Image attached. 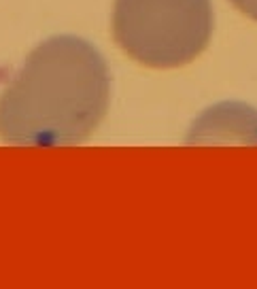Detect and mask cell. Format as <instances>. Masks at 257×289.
Wrapping results in <instances>:
<instances>
[{
  "mask_svg": "<svg viewBox=\"0 0 257 289\" xmlns=\"http://www.w3.org/2000/svg\"><path fill=\"white\" fill-rule=\"evenodd\" d=\"M211 34V0H115V41L149 68L183 66L202 54Z\"/></svg>",
  "mask_w": 257,
  "mask_h": 289,
  "instance_id": "cell-2",
  "label": "cell"
},
{
  "mask_svg": "<svg viewBox=\"0 0 257 289\" xmlns=\"http://www.w3.org/2000/svg\"><path fill=\"white\" fill-rule=\"evenodd\" d=\"M109 107V68L79 36L34 47L0 94V138L25 147L83 142Z\"/></svg>",
  "mask_w": 257,
  "mask_h": 289,
  "instance_id": "cell-1",
  "label": "cell"
},
{
  "mask_svg": "<svg viewBox=\"0 0 257 289\" xmlns=\"http://www.w3.org/2000/svg\"><path fill=\"white\" fill-rule=\"evenodd\" d=\"M238 11H242L251 19H257V0H229Z\"/></svg>",
  "mask_w": 257,
  "mask_h": 289,
  "instance_id": "cell-4",
  "label": "cell"
},
{
  "mask_svg": "<svg viewBox=\"0 0 257 289\" xmlns=\"http://www.w3.org/2000/svg\"><path fill=\"white\" fill-rule=\"evenodd\" d=\"M225 132H234L236 140H245L247 136H251V140L257 142V113L247 107H238V104H221L198 122L191 132L194 136L189 140H213Z\"/></svg>",
  "mask_w": 257,
  "mask_h": 289,
  "instance_id": "cell-3",
  "label": "cell"
}]
</instances>
